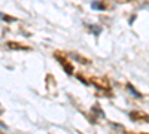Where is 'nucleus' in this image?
<instances>
[{"mask_svg":"<svg viewBox=\"0 0 149 134\" xmlns=\"http://www.w3.org/2000/svg\"><path fill=\"white\" fill-rule=\"evenodd\" d=\"M90 82L94 85V87L100 88V90H104V91H109L110 90V85H109V81L104 79V78H91Z\"/></svg>","mask_w":149,"mask_h":134,"instance_id":"1","label":"nucleus"},{"mask_svg":"<svg viewBox=\"0 0 149 134\" xmlns=\"http://www.w3.org/2000/svg\"><path fill=\"white\" fill-rule=\"evenodd\" d=\"M0 113H3V107H2V104H0Z\"/></svg>","mask_w":149,"mask_h":134,"instance_id":"10","label":"nucleus"},{"mask_svg":"<svg viewBox=\"0 0 149 134\" xmlns=\"http://www.w3.org/2000/svg\"><path fill=\"white\" fill-rule=\"evenodd\" d=\"M55 57L58 58V61H60L61 64H63V67H64V70H66L67 75H72V73H73V66H72L70 63H67V60H64L63 57H60L58 54H55Z\"/></svg>","mask_w":149,"mask_h":134,"instance_id":"3","label":"nucleus"},{"mask_svg":"<svg viewBox=\"0 0 149 134\" xmlns=\"http://www.w3.org/2000/svg\"><path fill=\"white\" fill-rule=\"evenodd\" d=\"M93 8H94V9H106V5H104V3H97V2H95V3H93Z\"/></svg>","mask_w":149,"mask_h":134,"instance_id":"7","label":"nucleus"},{"mask_svg":"<svg viewBox=\"0 0 149 134\" xmlns=\"http://www.w3.org/2000/svg\"><path fill=\"white\" fill-rule=\"evenodd\" d=\"M127 88H128V90H130V91H131V92H133V94L136 95V97H137V99H140V97H142V94H140V92H137V91H136V90H134V88L131 87V85H127Z\"/></svg>","mask_w":149,"mask_h":134,"instance_id":"6","label":"nucleus"},{"mask_svg":"<svg viewBox=\"0 0 149 134\" xmlns=\"http://www.w3.org/2000/svg\"><path fill=\"white\" fill-rule=\"evenodd\" d=\"M0 127H2V128H6V124H3L2 121H0Z\"/></svg>","mask_w":149,"mask_h":134,"instance_id":"9","label":"nucleus"},{"mask_svg":"<svg viewBox=\"0 0 149 134\" xmlns=\"http://www.w3.org/2000/svg\"><path fill=\"white\" fill-rule=\"evenodd\" d=\"M6 21H14V18H10V17H3Z\"/></svg>","mask_w":149,"mask_h":134,"instance_id":"8","label":"nucleus"},{"mask_svg":"<svg viewBox=\"0 0 149 134\" xmlns=\"http://www.w3.org/2000/svg\"><path fill=\"white\" fill-rule=\"evenodd\" d=\"M6 48H9L12 51H30L31 49L30 46H26V45L18 43V42H6Z\"/></svg>","mask_w":149,"mask_h":134,"instance_id":"2","label":"nucleus"},{"mask_svg":"<svg viewBox=\"0 0 149 134\" xmlns=\"http://www.w3.org/2000/svg\"><path fill=\"white\" fill-rule=\"evenodd\" d=\"M143 134H146V133H143Z\"/></svg>","mask_w":149,"mask_h":134,"instance_id":"11","label":"nucleus"},{"mask_svg":"<svg viewBox=\"0 0 149 134\" xmlns=\"http://www.w3.org/2000/svg\"><path fill=\"white\" fill-rule=\"evenodd\" d=\"M130 116H131V119L139 121V122H148V115L143 112H131Z\"/></svg>","mask_w":149,"mask_h":134,"instance_id":"4","label":"nucleus"},{"mask_svg":"<svg viewBox=\"0 0 149 134\" xmlns=\"http://www.w3.org/2000/svg\"><path fill=\"white\" fill-rule=\"evenodd\" d=\"M73 58H76L78 63H81V64H90V60L88 58H84V57H81L78 54H73Z\"/></svg>","mask_w":149,"mask_h":134,"instance_id":"5","label":"nucleus"}]
</instances>
